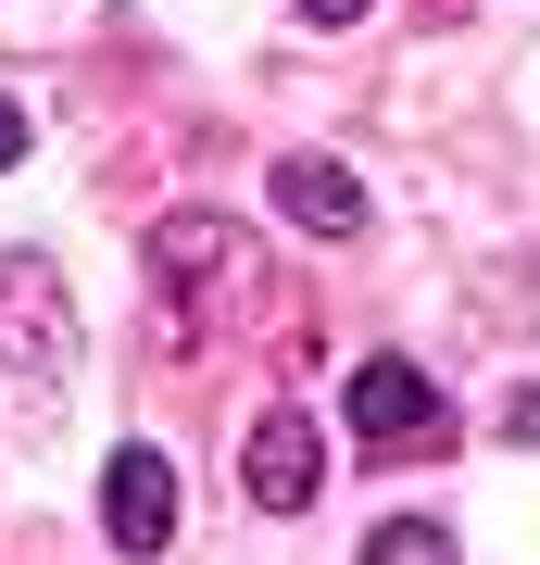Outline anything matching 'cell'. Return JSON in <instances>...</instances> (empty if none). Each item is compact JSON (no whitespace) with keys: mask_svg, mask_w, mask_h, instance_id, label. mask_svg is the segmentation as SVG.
I'll list each match as a JSON object with an SVG mask.
<instances>
[{"mask_svg":"<svg viewBox=\"0 0 540 565\" xmlns=\"http://www.w3.org/2000/svg\"><path fill=\"white\" fill-rule=\"evenodd\" d=\"M240 478H252L264 515H315V490H327V440H315V415H264L252 452H240Z\"/></svg>","mask_w":540,"mask_h":565,"instance_id":"obj_4","label":"cell"},{"mask_svg":"<svg viewBox=\"0 0 540 565\" xmlns=\"http://www.w3.org/2000/svg\"><path fill=\"white\" fill-rule=\"evenodd\" d=\"M100 527H114V553H163L177 541V465H163L151 440H126L114 465H100Z\"/></svg>","mask_w":540,"mask_h":565,"instance_id":"obj_3","label":"cell"},{"mask_svg":"<svg viewBox=\"0 0 540 565\" xmlns=\"http://www.w3.org/2000/svg\"><path fill=\"white\" fill-rule=\"evenodd\" d=\"M264 189H277V214L301 226V239H364V189H352V163H327V151H289Z\"/></svg>","mask_w":540,"mask_h":565,"instance_id":"obj_5","label":"cell"},{"mask_svg":"<svg viewBox=\"0 0 540 565\" xmlns=\"http://www.w3.org/2000/svg\"><path fill=\"white\" fill-rule=\"evenodd\" d=\"M25 151H39V126H25V102L0 88V163H25Z\"/></svg>","mask_w":540,"mask_h":565,"instance_id":"obj_8","label":"cell"},{"mask_svg":"<svg viewBox=\"0 0 540 565\" xmlns=\"http://www.w3.org/2000/svg\"><path fill=\"white\" fill-rule=\"evenodd\" d=\"M502 440H528V452H540V390H516V403H502Z\"/></svg>","mask_w":540,"mask_h":565,"instance_id":"obj_9","label":"cell"},{"mask_svg":"<svg viewBox=\"0 0 540 565\" xmlns=\"http://www.w3.org/2000/svg\"><path fill=\"white\" fill-rule=\"evenodd\" d=\"M340 427L364 452H453V403H441V377H415V364H364V377L340 390Z\"/></svg>","mask_w":540,"mask_h":565,"instance_id":"obj_1","label":"cell"},{"mask_svg":"<svg viewBox=\"0 0 540 565\" xmlns=\"http://www.w3.org/2000/svg\"><path fill=\"white\" fill-rule=\"evenodd\" d=\"M364 565H453V527H427V515H390V527H364Z\"/></svg>","mask_w":540,"mask_h":565,"instance_id":"obj_7","label":"cell"},{"mask_svg":"<svg viewBox=\"0 0 540 565\" xmlns=\"http://www.w3.org/2000/svg\"><path fill=\"white\" fill-rule=\"evenodd\" d=\"M0 364H25V377L76 364V302H63V277L39 252H0Z\"/></svg>","mask_w":540,"mask_h":565,"instance_id":"obj_2","label":"cell"},{"mask_svg":"<svg viewBox=\"0 0 540 565\" xmlns=\"http://www.w3.org/2000/svg\"><path fill=\"white\" fill-rule=\"evenodd\" d=\"M301 25H364V0H301Z\"/></svg>","mask_w":540,"mask_h":565,"instance_id":"obj_10","label":"cell"},{"mask_svg":"<svg viewBox=\"0 0 540 565\" xmlns=\"http://www.w3.org/2000/svg\"><path fill=\"white\" fill-rule=\"evenodd\" d=\"M151 264H163V289H177V302L226 289V277H240V252H226V214H163V226H151Z\"/></svg>","mask_w":540,"mask_h":565,"instance_id":"obj_6","label":"cell"}]
</instances>
